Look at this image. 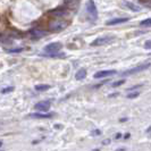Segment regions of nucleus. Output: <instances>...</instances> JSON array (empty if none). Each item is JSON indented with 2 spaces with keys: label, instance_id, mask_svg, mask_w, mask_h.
<instances>
[{
  "label": "nucleus",
  "instance_id": "nucleus-1",
  "mask_svg": "<svg viewBox=\"0 0 151 151\" xmlns=\"http://www.w3.org/2000/svg\"><path fill=\"white\" fill-rule=\"evenodd\" d=\"M86 12L89 14V18L91 21H96L98 18V9L93 0H89L86 4Z\"/></svg>",
  "mask_w": 151,
  "mask_h": 151
},
{
  "label": "nucleus",
  "instance_id": "nucleus-2",
  "mask_svg": "<svg viewBox=\"0 0 151 151\" xmlns=\"http://www.w3.org/2000/svg\"><path fill=\"white\" fill-rule=\"evenodd\" d=\"M49 27H50V31H52V32H60L67 27V22L61 21V19H56L50 23Z\"/></svg>",
  "mask_w": 151,
  "mask_h": 151
},
{
  "label": "nucleus",
  "instance_id": "nucleus-3",
  "mask_svg": "<svg viewBox=\"0 0 151 151\" xmlns=\"http://www.w3.org/2000/svg\"><path fill=\"white\" fill-rule=\"evenodd\" d=\"M50 106H51L50 100H42V101H39L38 104H35L34 108L39 111H41V113H45L50 109Z\"/></svg>",
  "mask_w": 151,
  "mask_h": 151
},
{
  "label": "nucleus",
  "instance_id": "nucleus-4",
  "mask_svg": "<svg viewBox=\"0 0 151 151\" xmlns=\"http://www.w3.org/2000/svg\"><path fill=\"white\" fill-rule=\"evenodd\" d=\"M114 39H115L114 37H101V38L96 39V40L91 43V45H92V47H97V45H107V43H110Z\"/></svg>",
  "mask_w": 151,
  "mask_h": 151
},
{
  "label": "nucleus",
  "instance_id": "nucleus-5",
  "mask_svg": "<svg viewBox=\"0 0 151 151\" xmlns=\"http://www.w3.org/2000/svg\"><path fill=\"white\" fill-rule=\"evenodd\" d=\"M61 43L59 42H52V43H49V45H47L45 47V52H58L59 50L61 49Z\"/></svg>",
  "mask_w": 151,
  "mask_h": 151
},
{
  "label": "nucleus",
  "instance_id": "nucleus-6",
  "mask_svg": "<svg viewBox=\"0 0 151 151\" xmlns=\"http://www.w3.org/2000/svg\"><path fill=\"white\" fill-rule=\"evenodd\" d=\"M149 66H150V63H147V64H144V65H140V66H137V67H135V68H132V69H129L127 72H124L122 75H124V76L132 75V74H135V73H139V72H141V70H144V69L149 68Z\"/></svg>",
  "mask_w": 151,
  "mask_h": 151
},
{
  "label": "nucleus",
  "instance_id": "nucleus-7",
  "mask_svg": "<svg viewBox=\"0 0 151 151\" xmlns=\"http://www.w3.org/2000/svg\"><path fill=\"white\" fill-rule=\"evenodd\" d=\"M117 72L114 70V69H110V70H101V72H98L94 74V78H102V77H108V76H113L116 75Z\"/></svg>",
  "mask_w": 151,
  "mask_h": 151
},
{
  "label": "nucleus",
  "instance_id": "nucleus-8",
  "mask_svg": "<svg viewBox=\"0 0 151 151\" xmlns=\"http://www.w3.org/2000/svg\"><path fill=\"white\" fill-rule=\"evenodd\" d=\"M122 4L126 8H129V10H132V12H140V10H141V7H140V6H137V5L131 2V1H127V0H124Z\"/></svg>",
  "mask_w": 151,
  "mask_h": 151
},
{
  "label": "nucleus",
  "instance_id": "nucleus-9",
  "mask_svg": "<svg viewBox=\"0 0 151 151\" xmlns=\"http://www.w3.org/2000/svg\"><path fill=\"white\" fill-rule=\"evenodd\" d=\"M30 33H31V35H32L33 38H35V39L43 38L45 34H47V32H45V31H41V30H38V29H34V30H32Z\"/></svg>",
  "mask_w": 151,
  "mask_h": 151
},
{
  "label": "nucleus",
  "instance_id": "nucleus-10",
  "mask_svg": "<svg viewBox=\"0 0 151 151\" xmlns=\"http://www.w3.org/2000/svg\"><path fill=\"white\" fill-rule=\"evenodd\" d=\"M51 14L53 16H56V17H61V16H65L67 14V10L65 9V8H57V9H55L51 12Z\"/></svg>",
  "mask_w": 151,
  "mask_h": 151
},
{
  "label": "nucleus",
  "instance_id": "nucleus-11",
  "mask_svg": "<svg viewBox=\"0 0 151 151\" xmlns=\"http://www.w3.org/2000/svg\"><path fill=\"white\" fill-rule=\"evenodd\" d=\"M29 116L32 117V118H51V117H52V114H45V113L37 114V113H34V114H30Z\"/></svg>",
  "mask_w": 151,
  "mask_h": 151
},
{
  "label": "nucleus",
  "instance_id": "nucleus-12",
  "mask_svg": "<svg viewBox=\"0 0 151 151\" xmlns=\"http://www.w3.org/2000/svg\"><path fill=\"white\" fill-rule=\"evenodd\" d=\"M129 21V18H113L110 21L107 22V25H116V24H122V23H126Z\"/></svg>",
  "mask_w": 151,
  "mask_h": 151
},
{
  "label": "nucleus",
  "instance_id": "nucleus-13",
  "mask_svg": "<svg viewBox=\"0 0 151 151\" xmlns=\"http://www.w3.org/2000/svg\"><path fill=\"white\" fill-rule=\"evenodd\" d=\"M86 77V70L84 68H81L77 70V73L75 74V78L76 80H84Z\"/></svg>",
  "mask_w": 151,
  "mask_h": 151
},
{
  "label": "nucleus",
  "instance_id": "nucleus-14",
  "mask_svg": "<svg viewBox=\"0 0 151 151\" xmlns=\"http://www.w3.org/2000/svg\"><path fill=\"white\" fill-rule=\"evenodd\" d=\"M49 89H50L49 84H38V85H35V90L37 91H47Z\"/></svg>",
  "mask_w": 151,
  "mask_h": 151
},
{
  "label": "nucleus",
  "instance_id": "nucleus-15",
  "mask_svg": "<svg viewBox=\"0 0 151 151\" xmlns=\"http://www.w3.org/2000/svg\"><path fill=\"white\" fill-rule=\"evenodd\" d=\"M151 24V19L150 18H147V19H144L141 22V26H145V27H149Z\"/></svg>",
  "mask_w": 151,
  "mask_h": 151
},
{
  "label": "nucleus",
  "instance_id": "nucleus-16",
  "mask_svg": "<svg viewBox=\"0 0 151 151\" xmlns=\"http://www.w3.org/2000/svg\"><path fill=\"white\" fill-rule=\"evenodd\" d=\"M7 51H8V52H10V53H17V52H21V51H23V48H17V49H8Z\"/></svg>",
  "mask_w": 151,
  "mask_h": 151
},
{
  "label": "nucleus",
  "instance_id": "nucleus-17",
  "mask_svg": "<svg viewBox=\"0 0 151 151\" xmlns=\"http://www.w3.org/2000/svg\"><path fill=\"white\" fill-rule=\"evenodd\" d=\"M125 83V80H121V81H118V82H114L113 84H111V86L113 88H117V86H119V85H122V84Z\"/></svg>",
  "mask_w": 151,
  "mask_h": 151
},
{
  "label": "nucleus",
  "instance_id": "nucleus-18",
  "mask_svg": "<svg viewBox=\"0 0 151 151\" xmlns=\"http://www.w3.org/2000/svg\"><path fill=\"white\" fill-rule=\"evenodd\" d=\"M77 1L78 0H65V4L68 5V6H73V5H75Z\"/></svg>",
  "mask_w": 151,
  "mask_h": 151
},
{
  "label": "nucleus",
  "instance_id": "nucleus-19",
  "mask_svg": "<svg viewBox=\"0 0 151 151\" xmlns=\"http://www.w3.org/2000/svg\"><path fill=\"white\" fill-rule=\"evenodd\" d=\"M139 94H140L139 92H132V93H129V96H127V98H129V99H134V98H136Z\"/></svg>",
  "mask_w": 151,
  "mask_h": 151
},
{
  "label": "nucleus",
  "instance_id": "nucleus-20",
  "mask_svg": "<svg viewBox=\"0 0 151 151\" xmlns=\"http://www.w3.org/2000/svg\"><path fill=\"white\" fill-rule=\"evenodd\" d=\"M14 90V88L13 86H8V88H6V89H4V90H1V93H8V92H12V91Z\"/></svg>",
  "mask_w": 151,
  "mask_h": 151
},
{
  "label": "nucleus",
  "instance_id": "nucleus-21",
  "mask_svg": "<svg viewBox=\"0 0 151 151\" xmlns=\"http://www.w3.org/2000/svg\"><path fill=\"white\" fill-rule=\"evenodd\" d=\"M100 134H101V131L100 129H94L92 132V135H100Z\"/></svg>",
  "mask_w": 151,
  "mask_h": 151
},
{
  "label": "nucleus",
  "instance_id": "nucleus-22",
  "mask_svg": "<svg viewBox=\"0 0 151 151\" xmlns=\"http://www.w3.org/2000/svg\"><path fill=\"white\" fill-rule=\"evenodd\" d=\"M150 43H151L150 40H148V41L145 42V45H144V48H145V49H150V48H151V45H150Z\"/></svg>",
  "mask_w": 151,
  "mask_h": 151
},
{
  "label": "nucleus",
  "instance_id": "nucleus-23",
  "mask_svg": "<svg viewBox=\"0 0 151 151\" xmlns=\"http://www.w3.org/2000/svg\"><path fill=\"white\" fill-rule=\"evenodd\" d=\"M109 143H110V140H105V141L102 142V144H105V145H106V144H109Z\"/></svg>",
  "mask_w": 151,
  "mask_h": 151
},
{
  "label": "nucleus",
  "instance_id": "nucleus-24",
  "mask_svg": "<svg viewBox=\"0 0 151 151\" xmlns=\"http://www.w3.org/2000/svg\"><path fill=\"white\" fill-rule=\"evenodd\" d=\"M119 137H121V134H119V133H118V134H117V135H116V139H119Z\"/></svg>",
  "mask_w": 151,
  "mask_h": 151
},
{
  "label": "nucleus",
  "instance_id": "nucleus-25",
  "mask_svg": "<svg viewBox=\"0 0 151 151\" xmlns=\"http://www.w3.org/2000/svg\"><path fill=\"white\" fill-rule=\"evenodd\" d=\"M1 145H2V141H0V147H1Z\"/></svg>",
  "mask_w": 151,
  "mask_h": 151
}]
</instances>
